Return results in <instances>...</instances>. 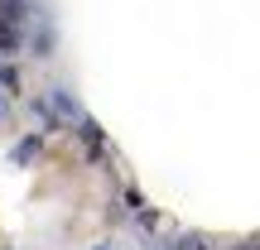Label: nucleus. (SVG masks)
<instances>
[{"label":"nucleus","mask_w":260,"mask_h":250,"mask_svg":"<svg viewBox=\"0 0 260 250\" xmlns=\"http://www.w3.org/2000/svg\"><path fill=\"white\" fill-rule=\"evenodd\" d=\"M0 111H5V96H0Z\"/></svg>","instance_id":"1"}]
</instances>
